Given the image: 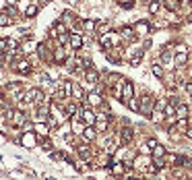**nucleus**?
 <instances>
[{"instance_id": "nucleus-1", "label": "nucleus", "mask_w": 192, "mask_h": 180, "mask_svg": "<svg viewBox=\"0 0 192 180\" xmlns=\"http://www.w3.org/2000/svg\"><path fill=\"white\" fill-rule=\"evenodd\" d=\"M21 143H23V147L33 149V145H35V137L31 135V133H23V135H21Z\"/></svg>"}, {"instance_id": "nucleus-2", "label": "nucleus", "mask_w": 192, "mask_h": 180, "mask_svg": "<svg viewBox=\"0 0 192 180\" xmlns=\"http://www.w3.org/2000/svg\"><path fill=\"white\" fill-rule=\"evenodd\" d=\"M81 118H83V122H85V124H93V122L97 120V116L89 110V108H85V110L81 112Z\"/></svg>"}, {"instance_id": "nucleus-3", "label": "nucleus", "mask_w": 192, "mask_h": 180, "mask_svg": "<svg viewBox=\"0 0 192 180\" xmlns=\"http://www.w3.org/2000/svg\"><path fill=\"white\" fill-rule=\"evenodd\" d=\"M151 108H153V97H151V95H145L143 101H141V112H143V114H149Z\"/></svg>"}, {"instance_id": "nucleus-4", "label": "nucleus", "mask_w": 192, "mask_h": 180, "mask_svg": "<svg viewBox=\"0 0 192 180\" xmlns=\"http://www.w3.org/2000/svg\"><path fill=\"white\" fill-rule=\"evenodd\" d=\"M134 95V87H132V83H124V91H122V99L124 101H128L130 97Z\"/></svg>"}, {"instance_id": "nucleus-5", "label": "nucleus", "mask_w": 192, "mask_h": 180, "mask_svg": "<svg viewBox=\"0 0 192 180\" xmlns=\"http://www.w3.org/2000/svg\"><path fill=\"white\" fill-rule=\"evenodd\" d=\"M83 137H85V141H93L95 139V129H91V124H87L83 129Z\"/></svg>"}, {"instance_id": "nucleus-6", "label": "nucleus", "mask_w": 192, "mask_h": 180, "mask_svg": "<svg viewBox=\"0 0 192 180\" xmlns=\"http://www.w3.org/2000/svg\"><path fill=\"white\" fill-rule=\"evenodd\" d=\"M120 135H122V143H130V141H132V129L126 126V129H122Z\"/></svg>"}, {"instance_id": "nucleus-7", "label": "nucleus", "mask_w": 192, "mask_h": 180, "mask_svg": "<svg viewBox=\"0 0 192 180\" xmlns=\"http://www.w3.org/2000/svg\"><path fill=\"white\" fill-rule=\"evenodd\" d=\"M70 46H72V48H77V50H79V48H81V46H83V37H81V35H79V33H74V35H70Z\"/></svg>"}, {"instance_id": "nucleus-8", "label": "nucleus", "mask_w": 192, "mask_h": 180, "mask_svg": "<svg viewBox=\"0 0 192 180\" xmlns=\"http://www.w3.org/2000/svg\"><path fill=\"white\" fill-rule=\"evenodd\" d=\"M87 104H89V106H99V104H101V95H99V93H91L89 99H87Z\"/></svg>"}, {"instance_id": "nucleus-9", "label": "nucleus", "mask_w": 192, "mask_h": 180, "mask_svg": "<svg viewBox=\"0 0 192 180\" xmlns=\"http://www.w3.org/2000/svg\"><path fill=\"white\" fill-rule=\"evenodd\" d=\"M186 60H188V54H186V52H178V56L174 58V62H176L178 66H182V64H184Z\"/></svg>"}, {"instance_id": "nucleus-10", "label": "nucleus", "mask_w": 192, "mask_h": 180, "mask_svg": "<svg viewBox=\"0 0 192 180\" xmlns=\"http://www.w3.org/2000/svg\"><path fill=\"white\" fill-rule=\"evenodd\" d=\"M17 71H19V73H23V75H27V73L31 71V66H29V62H27V60H23V62H19Z\"/></svg>"}, {"instance_id": "nucleus-11", "label": "nucleus", "mask_w": 192, "mask_h": 180, "mask_svg": "<svg viewBox=\"0 0 192 180\" xmlns=\"http://www.w3.org/2000/svg\"><path fill=\"white\" fill-rule=\"evenodd\" d=\"M176 116H178V118H186V116H188V108H186V106H178V108H176Z\"/></svg>"}, {"instance_id": "nucleus-12", "label": "nucleus", "mask_w": 192, "mask_h": 180, "mask_svg": "<svg viewBox=\"0 0 192 180\" xmlns=\"http://www.w3.org/2000/svg\"><path fill=\"white\" fill-rule=\"evenodd\" d=\"M137 31H139L141 35H145V33L149 31V23H145V21H141V23H137Z\"/></svg>"}, {"instance_id": "nucleus-13", "label": "nucleus", "mask_w": 192, "mask_h": 180, "mask_svg": "<svg viewBox=\"0 0 192 180\" xmlns=\"http://www.w3.org/2000/svg\"><path fill=\"white\" fill-rule=\"evenodd\" d=\"M64 52H66V48H58V50H56V54H54L56 62H62V60H64Z\"/></svg>"}, {"instance_id": "nucleus-14", "label": "nucleus", "mask_w": 192, "mask_h": 180, "mask_svg": "<svg viewBox=\"0 0 192 180\" xmlns=\"http://www.w3.org/2000/svg\"><path fill=\"white\" fill-rule=\"evenodd\" d=\"M151 73H153L155 77H159V79L163 77V68H161L159 64H153V66H151Z\"/></svg>"}, {"instance_id": "nucleus-15", "label": "nucleus", "mask_w": 192, "mask_h": 180, "mask_svg": "<svg viewBox=\"0 0 192 180\" xmlns=\"http://www.w3.org/2000/svg\"><path fill=\"white\" fill-rule=\"evenodd\" d=\"M153 155H155V157H163V155H165V149H163L161 145H155V147H153Z\"/></svg>"}, {"instance_id": "nucleus-16", "label": "nucleus", "mask_w": 192, "mask_h": 180, "mask_svg": "<svg viewBox=\"0 0 192 180\" xmlns=\"http://www.w3.org/2000/svg\"><path fill=\"white\" fill-rule=\"evenodd\" d=\"M83 27H85V31H87V33H91V31L97 27V23H95V21H85V23H83Z\"/></svg>"}, {"instance_id": "nucleus-17", "label": "nucleus", "mask_w": 192, "mask_h": 180, "mask_svg": "<svg viewBox=\"0 0 192 180\" xmlns=\"http://www.w3.org/2000/svg\"><path fill=\"white\" fill-rule=\"evenodd\" d=\"M85 79H87V81L93 85V83H97V73H95V71H89V73L85 75Z\"/></svg>"}, {"instance_id": "nucleus-18", "label": "nucleus", "mask_w": 192, "mask_h": 180, "mask_svg": "<svg viewBox=\"0 0 192 180\" xmlns=\"http://www.w3.org/2000/svg\"><path fill=\"white\" fill-rule=\"evenodd\" d=\"M157 10H159V2H157V0H151V2H149V12L155 15Z\"/></svg>"}, {"instance_id": "nucleus-19", "label": "nucleus", "mask_w": 192, "mask_h": 180, "mask_svg": "<svg viewBox=\"0 0 192 180\" xmlns=\"http://www.w3.org/2000/svg\"><path fill=\"white\" fill-rule=\"evenodd\" d=\"M52 31H54V35H60V33H64L66 29H64V25H62V23L58 21V23L54 25V29H52Z\"/></svg>"}, {"instance_id": "nucleus-20", "label": "nucleus", "mask_w": 192, "mask_h": 180, "mask_svg": "<svg viewBox=\"0 0 192 180\" xmlns=\"http://www.w3.org/2000/svg\"><path fill=\"white\" fill-rule=\"evenodd\" d=\"M35 15H37V6H35V4H33V6H29V8L25 10V17H29V19H31V17H35Z\"/></svg>"}, {"instance_id": "nucleus-21", "label": "nucleus", "mask_w": 192, "mask_h": 180, "mask_svg": "<svg viewBox=\"0 0 192 180\" xmlns=\"http://www.w3.org/2000/svg\"><path fill=\"white\" fill-rule=\"evenodd\" d=\"M161 60H163L165 66H169V64H172V54H169V52H163V54H161Z\"/></svg>"}, {"instance_id": "nucleus-22", "label": "nucleus", "mask_w": 192, "mask_h": 180, "mask_svg": "<svg viewBox=\"0 0 192 180\" xmlns=\"http://www.w3.org/2000/svg\"><path fill=\"white\" fill-rule=\"evenodd\" d=\"M12 122H15V124H23V122H25V116H23L21 112H17V114L12 116Z\"/></svg>"}, {"instance_id": "nucleus-23", "label": "nucleus", "mask_w": 192, "mask_h": 180, "mask_svg": "<svg viewBox=\"0 0 192 180\" xmlns=\"http://www.w3.org/2000/svg\"><path fill=\"white\" fill-rule=\"evenodd\" d=\"M35 131H37V135H48V126L46 124H35Z\"/></svg>"}, {"instance_id": "nucleus-24", "label": "nucleus", "mask_w": 192, "mask_h": 180, "mask_svg": "<svg viewBox=\"0 0 192 180\" xmlns=\"http://www.w3.org/2000/svg\"><path fill=\"white\" fill-rule=\"evenodd\" d=\"M107 27H110L107 23H99V25H97V33H99V35H101V33H107Z\"/></svg>"}, {"instance_id": "nucleus-25", "label": "nucleus", "mask_w": 192, "mask_h": 180, "mask_svg": "<svg viewBox=\"0 0 192 180\" xmlns=\"http://www.w3.org/2000/svg\"><path fill=\"white\" fill-rule=\"evenodd\" d=\"M122 37L130 40V37H132V29H130V27H124V29H122Z\"/></svg>"}, {"instance_id": "nucleus-26", "label": "nucleus", "mask_w": 192, "mask_h": 180, "mask_svg": "<svg viewBox=\"0 0 192 180\" xmlns=\"http://www.w3.org/2000/svg\"><path fill=\"white\" fill-rule=\"evenodd\" d=\"M58 42H60V44H66V42H70V35H68V33H60V35H58Z\"/></svg>"}, {"instance_id": "nucleus-27", "label": "nucleus", "mask_w": 192, "mask_h": 180, "mask_svg": "<svg viewBox=\"0 0 192 180\" xmlns=\"http://www.w3.org/2000/svg\"><path fill=\"white\" fill-rule=\"evenodd\" d=\"M66 112H68L66 116H74V112H77V106H74V104H68V106H66Z\"/></svg>"}, {"instance_id": "nucleus-28", "label": "nucleus", "mask_w": 192, "mask_h": 180, "mask_svg": "<svg viewBox=\"0 0 192 180\" xmlns=\"http://www.w3.org/2000/svg\"><path fill=\"white\" fill-rule=\"evenodd\" d=\"M165 116H176V108L174 106H165Z\"/></svg>"}, {"instance_id": "nucleus-29", "label": "nucleus", "mask_w": 192, "mask_h": 180, "mask_svg": "<svg viewBox=\"0 0 192 180\" xmlns=\"http://www.w3.org/2000/svg\"><path fill=\"white\" fill-rule=\"evenodd\" d=\"M114 174H124V166L122 164H114Z\"/></svg>"}, {"instance_id": "nucleus-30", "label": "nucleus", "mask_w": 192, "mask_h": 180, "mask_svg": "<svg viewBox=\"0 0 192 180\" xmlns=\"http://www.w3.org/2000/svg\"><path fill=\"white\" fill-rule=\"evenodd\" d=\"M6 50H17V42L15 40H6Z\"/></svg>"}, {"instance_id": "nucleus-31", "label": "nucleus", "mask_w": 192, "mask_h": 180, "mask_svg": "<svg viewBox=\"0 0 192 180\" xmlns=\"http://www.w3.org/2000/svg\"><path fill=\"white\" fill-rule=\"evenodd\" d=\"M147 164H149V159H147V157H139V159H137V166H139V168H145Z\"/></svg>"}, {"instance_id": "nucleus-32", "label": "nucleus", "mask_w": 192, "mask_h": 180, "mask_svg": "<svg viewBox=\"0 0 192 180\" xmlns=\"http://www.w3.org/2000/svg\"><path fill=\"white\" fill-rule=\"evenodd\" d=\"M8 23H10V19H8L4 12H0V25H8Z\"/></svg>"}, {"instance_id": "nucleus-33", "label": "nucleus", "mask_w": 192, "mask_h": 180, "mask_svg": "<svg viewBox=\"0 0 192 180\" xmlns=\"http://www.w3.org/2000/svg\"><path fill=\"white\" fill-rule=\"evenodd\" d=\"M72 95H74V97H79V99H81V97H83V91L79 89V87H77V85H74V87H72Z\"/></svg>"}, {"instance_id": "nucleus-34", "label": "nucleus", "mask_w": 192, "mask_h": 180, "mask_svg": "<svg viewBox=\"0 0 192 180\" xmlns=\"http://www.w3.org/2000/svg\"><path fill=\"white\" fill-rule=\"evenodd\" d=\"M6 12H8L10 17H17V8H15L12 4H10V6H6Z\"/></svg>"}, {"instance_id": "nucleus-35", "label": "nucleus", "mask_w": 192, "mask_h": 180, "mask_svg": "<svg viewBox=\"0 0 192 180\" xmlns=\"http://www.w3.org/2000/svg\"><path fill=\"white\" fill-rule=\"evenodd\" d=\"M97 129H99V131L103 133V131L107 129V122H105V120H101V122H97Z\"/></svg>"}, {"instance_id": "nucleus-36", "label": "nucleus", "mask_w": 192, "mask_h": 180, "mask_svg": "<svg viewBox=\"0 0 192 180\" xmlns=\"http://www.w3.org/2000/svg\"><path fill=\"white\" fill-rule=\"evenodd\" d=\"M52 159H54V162H60L62 155H60V153H52Z\"/></svg>"}, {"instance_id": "nucleus-37", "label": "nucleus", "mask_w": 192, "mask_h": 180, "mask_svg": "<svg viewBox=\"0 0 192 180\" xmlns=\"http://www.w3.org/2000/svg\"><path fill=\"white\" fill-rule=\"evenodd\" d=\"M186 91H188V93H192V83H188V85H186Z\"/></svg>"}, {"instance_id": "nucleus-38", "label": "nucleus", "mask_w": 192, "mask_h": 180, "mask_svg": "<svg viewBox=\"0 0 192 180\" xmlns=\"http://www.w3.org/2000/svg\"><path fill=\"white\" fill-rule=\"evenodd\" d=\"M186 137H188V139H192V129H188V131H186Z\"/></svg>"}, {"instance_id": "nucleus-39", "label": "nucleus", "mask_w": 192, "mask_h": 180, "mask_svg": "<svg viewBox=\"0 0 192 180\" xmlns=\"http://www.w3.org/2000/svg\"><path fill=\"white\" fill-rule=\"evenodd\" d=\"M15 2H19V0H8V4H15Z\"/></svg>"}]
</instances>
